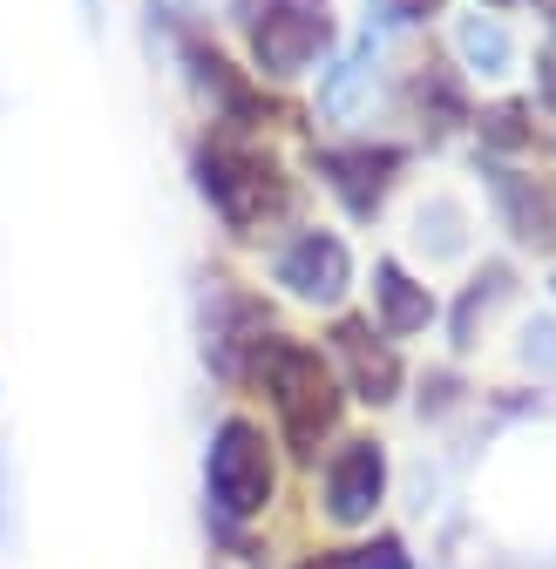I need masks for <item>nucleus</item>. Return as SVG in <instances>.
I'll use <instances>...</instances> for the list:
<instances>
[{
    "label": "nucleus",
    "instance_id": "obj_17",
    "mask_svg": "<svg viewBox=\"0 0 556 569\" xmlns=\"http://www.w3.org/2000/svg\"><path fill=\"white\" fill-rule=\"evenodd\" d=\"M523 122H529V116H523L516 102H503V109L481 116V136H489L496 150H523V142H529V129H523Z\"/></svg>",
    "mask_w": 556,
    "mask_h": 569
},
{
    "label": "nucleus",
    "instance_id": "obj_7",
    "mask_svg": "<svg viewBox=\"0 0 556 569\" xmlns=\"http://www.w3.org/2000/svg\"><path fill=\"white\" fill-rule=\"evenodd\" d=\"M312 163H319L326 190L354 210V218H374L380 197H387V183H394V170H400L407 157L394 150V142H339V150H319Z\"/></svg>",
    "mask_w": 556,
    "mask_h": 569
},
{
    "label": "nucleus",
    "instance_id": "obj_2",
    "mask_svg": "<svg viewBox=\"0 0 556 569\" xmlns=\"http://www.w3.org/2000/svg\"><path fill=\"white\" fill-rule=\"evenodd\" d=\"M197 190L238 238H251L265 218H278V210L292 203V183L278 177V163L245 150V142H231V136H211L197 150Z\"/></svg>",
    "mask_w": 556,
    "mask_h": 569
},
{
    "label": "nucleus",
    "instance_id": "obj_1",
    "mask_svg": "<svg viewBox=\"0 0 556 569\" xmlns=\"http://www.w3.org/2000/svg\"><path fill=\"white\" fill-rule=\"evenodd\" d=\"M251 380L271 393V413H278V427H286V441L299 455H312L332 435V420H339V380H332V367L319 360L312 346L265 332L251 346Z\"/></svg>",
    "mask_w": 556,
    "mask_h": 569
},
{
    "label": "nucleus",
    "instance_id": "obj_23",
    "mask_svg": "<svg viewBox=\"0 0 556 569\" xmlns=\"http://www.w3.org/2000/svg\"><path fill=\"white\" fill-rule=\"evenodd\" d=\"M489 8H509V0H489Z\"/></svg>",
    "mask_w": 556,
    "mask_h": 569
},
{
    "label": "nucleus",
    "instance_id": "obj_14",
    "mask_svg": "<svg viewBox=\"0 0 556 569\" xmlns=\"http://www.w3.org/2000/svg\"><path fill=\"white\" fill-rule=\"evenodd\" d=\"M299 569H407V549L394 536H380V542H354V549H326Z\"/></svg>",
    "mask_w": 556,
    "mask_h": 569
},
{
    "label": "nucleus",
    "instance_id": "obj_8",
    "mask_svg": "<svg viewBox=\"0 0 556 569\" xmlns=\"http://www.w3.org/2000/svg\"><path fill=\"white\" fill-rule=\"evenodd\" d=\"M332 352H339V367H346L354 400L387 407V400L400 393V360H394V346H387L367 319H339V326H332Z\"/></svg>",
    "mask_w": 556,
    "mask_h": 569
},
{
    "label": "nucleus",
    "instance_id": "obj_9",
    "mask_svg": "<svg viewBox=\"0 0 556 569\" xmlns=\"http://www.w3.org/2000/svg\"><path fill=\"white\" fill-rule=\"evenodd\" d=\"M374 306H380V332H394V339L428 332V319H435V292H428V284H414L394 258L374 264Z\"/></svg>",
    "mask_w": 556,
    "mask_h": 569
},
{
    "label": "nucleus",
    "instance_id": "obj_21",
    "mask_svg": "<svg viewBox=\"0 0 556 569\" xmlns=\"http://www.w3.org/2000/svg\"><path fill=\"white\" fill-rule=\"evenodd\" d=\"M536 68H543V102L556 109V61H536Z\"/></svg>",
    "mask_w": 556,
    "mask_h": 569
},
{
    "label": "nucleus",
    "instance_id": "obj_11",
    "mask_svg": "<svg viewBox=\"0 0 556 569\" xmlns=\"http://www.w3.org/2000/svg\"><path fill=\"white\" fill-rule=\"evenodd\" d=\"M455 54H461L468 76H509L516 34H509L496 14H461V21H455Z\"/></svg>",
    "mask_w": 556,
    "mask_h": 569
},
{
    "label": "nucleus",
    "instance_id": "obj_22",
    "mask_svg": "<svg viewBox=\"0 0 556 569\" xmlns=\"http://www.w3.org/2000/svg\"><path fill=\"white\" fill-rule=\"evenodd\" d=\"M536 14H543V21H549V28H556V0H536Z\"/></svg>",
    "mask_w": 556,
    "mask_h": 569
},
{
    "label": "nucleus",
    "instance_id": "obj_19",
    "mask_svg": "<svg viewBox=\"0 0 556 569\" xmlns=\"http://www.w3.org/2000/svg\"><path fill=\"white\" fill-rule=\"evenodd\" d=\"M523 360H529V367H556V319L523 326Z\"/></svg>",
    "mask_w": 556,
    "mask_h": 569
},
{
    "label": "nucleus",
    "instance_id": "obj_16",
    "mask_svg": "<svg viewBox=\"0 0 556 569\" xmlns=\"http://www.w3.org/2000/svg\"><path fill=\"white\" fill-rule=\"evenodd\" d=\"M374 76V41H360L354 54L339 61V76L326 82V109H354V96H360V82Z\"/></svg>",
    "mask_w": 556,
    "mask_h": 569
},
{
    "label": "nucleus",
    "instance_id": "obj_18",
    "mask_svg": "<svg viewBox=\"0 0 556 569\" xmlns=\"http://www.w3.org/2000/svg\"><path fill=\"white\" fill-rule=\"evenodd\" d=\"M414 224H435V244H428L435 258H455V251H461V210H455V203H428Z\"/></svg>",
    "mask_w": 556,
    "mask_h": 569
},
{
    "label": "nucleus",
    "instance_id": "obj_20",
    "mask_svg": "<svg viewBox=\"0 0 556 569\" xmlns=\"http://www.w3.org/2000/svg\"><path fill=\"white\" fill-rule=\"evenodd\" d=\"M380 14L387 21H428V14H441V0H380Z\"/></svg>",
    "mask_w": 556,
    "mask_h": 569
},
{
    "label": "nucleus",
    "instance_id": "obj_15",
    "mask_svg": "<svg viewBox=\"0 0 556 569\" xmlns=\"http://www.w3.org/2000/svg\"><path fill=\"white\" fill-rule=\"evenodd\" d=\"M414 102H421V116H441V129L468 116V109H461V82H455V76H441V68H428V76L414 82Z\"/></svg>",
    "mask_w": 556,
    "mask_h": 569
},
{
    "label": "nucleus",
    "instance_id": "obj_5",
    "mask_svg": "<svg viewBox=\"0 0 556 569\" xmlns=\"http://www.w3.org/2000/svg\"><path fill=\"white\" fill-rule=\"evenodd\" d=\"M271 278L306 306H339L354 292V258H346V244L332 231H292L271 258Z\"/></svg>",
    "mask_w": 556,
    "mask_h": 569
},
{
    "label": "nucleus",
    "instance_id": "obj_10",
    "mask_svg": "<svg viewBox=\"0 0 556 569\" xmlns=\"http://www.w3.org/2000/svg\"><path fill=\"white\" fill-rule=\"evenodd\" d=\"M183 61H190L197 89H203V96H218V109H225L231 122H265V116H271V109H265V96L238 76V68H231L218 48H197V41H190V48H183Z\"/></svg>",
    "mask_w": 556,
    "mask_h": 569
},
{
    "label": "nucleus",
    "instance_id": "obj_4",
    "mask_svg": "<svg viewBox=\"0 0 556 569\" xmlns=\"http://www.w3.org/2000/svg\"><path fill=\"white\" fill-rule=\"evenodd\" d=\"M203 495H211L218 522H251L271 509V441L258 420L245 413L218 420L211 455H203Z\"/></svg>",
    "mask_w": 556,
    "mask_h": 569
},
{
    "label": "nucleus",
    "instance_id": "obj_12",
    "mask_svg": "<svg viewBox=\"0 0 556 569\" xmlns=\"http://www.w3.org/2000/svg\"><path fill=\"white\" fill-rule=\"evenodd\" d=\"M489 183H496L503 218H509V231H516L523 244H549V238H556V210H549V197H543L536 183H523V177H509V170H489Z\"/></svg>",
    "mask_w": 556,
    "mask_h": 569
},
{
    "label": "nucleus",
    "instance_id": "obj_3",
    "mask_svg": "<svg viewBox=\"0 0 556 569\" xmlns=\"http://www.w3.org/2000/svg\"><path fill=\"white\" fill-rule=\"evenodd\" d=\"M238 28L251 41V68L271 82H299L332 48V8L326 0H238Z\"/></svg>",
    "mask_w": 556,
    "mask_h": 569
},
{
    "label": "nucleus",
    "instance_id": "obj_13",
    "mask_svg": "<svg viewBox=\"0 0 556 569\" xmlns=\"http://www.w3.org/2000/svg\"><path fill=\"white\" fill-rule=\"evenodd\" d=\"M509 299V271L503 264H489L468 292H461V306H455V346H475V319L489 312V306H503Z\"/></svg>",
    "mask_w": 556,
    "mask_h": 569
},
{
    "label": "nucleus",
    "instance_id": "obj_6",
    "mask_svg": "<svg viewBox=\"0 0 556 569\" xmlns=\"http://www.w3.org/2000/svg\"><path fill=\"white\" fill-rule=\"evenodd\" d=\"M380 495H387V448L367 441V435L339 441L332 461H326V516L339 529H360V522H374Z\"/></svg>",
    "mask_w": 556,
    "mask_h": 569
}]
</instances>
